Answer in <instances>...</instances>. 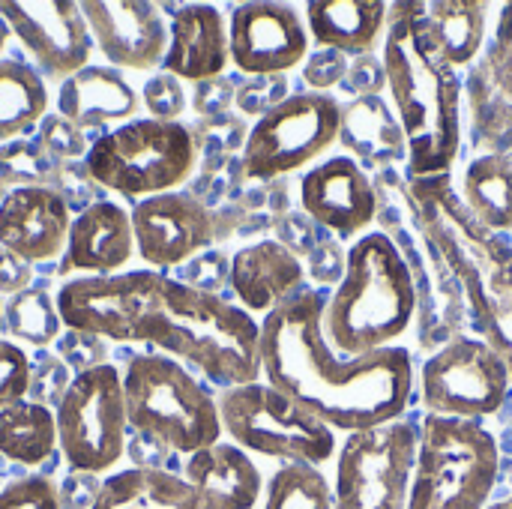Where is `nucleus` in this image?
I'll list each match as a JSON object with an SVG mask.
<instances>
[{
  "label": "nucleus",
  "instance_id": "obj_1",
  "mask_svg": "<svg viewBox=\"0 0 512 509\" xmlns=\"http://www.w3.org/2000/svg\"><path fill=\"white\" fill-rule=\"evenodd\" d=\"M66 330L141 342L228 387L261 378V321L213 291L156 270L69 279L57 291Z\"/></svg>",
  "mask_w": 512,
  "mask_h": 509
},
{
  "label": "nucleus",
  "instance_id": "obj_2",
  "mask_svg": "<svg viewBox=\"0 0 512 509\" xmlns=\"http://www.w3.org/2000/svg\"><path fill=\"white\" fill-rule=\"evenodd\" d=\"M324 297L300 291L261 318V378L312 411L333 432H366L396 423L414 393V360L405 348L339 357L324 336Z\"/></svg>",
  "mask_w": 512,
  "mask_h": 509
},
{
  "label": "nucleus",
  "instance_id": "obj_3",
  "mask_svg": "<svg viewBox=\"0 0 512 509\" xmlns=\"http://www.w3.org/2000/svg\"><path fill=\"white\" fill-rule=\"evenodd\" d=\"M420 6H390L384 33V81L408 144L411 180L450 174L462 150V81L432 51Z\"/></svg>",
  "mask_w": 512,
  "mask_h": 509
},
{
  "label": "nucleus",
  "instance_id": "obj_4",
  "mask_svg": "<svg viewBox=\"0 0 512 509\" xmlns=\"http://www.w3.org/2000/svg\"><path fill=\"white\" fill-rule=\"evenodd\" d=\"M411 198L435 255L465 291L480 339L512 375V246L468 213L450 174L411 180Z\"/></svg>",
  "mask_w": 512,
  "mask_h": 509
},
{
  "label": "nucleus",
  "instance_id": "obj_5",
  "mask_svg": "<svg viewBox=\"0 0 512 509\" xmlns=\"http://www.w3.org/2000/svg\"><path fill=\"white\" fill-rule=\"evenodd\" d=\"M414 312L417 282L408 261L387 234L369 231L348 249L321 327L339 357H366L393 348L408 333Z\"/></svg>",
  "mask_w": 512,
  "mask_h": 509
},
{
  "label": "nucleus",
  "instance_id": "obj_6",
  "mask_svg": "<svg viewBox=\"0 0 512 509\" xmlns=\"http://www.w3.org/2000/svg\"><path fill=\"white\" fill-rule=\"evenodd\" d=\"M129 432L147 435L168 453L195 456L222 441L216 396L177 360L138 354L123 372Z\"/></svg>",
  "mask_w": 512,
  "mask_h": 509
},
{
  "label": "nucleus",
  "instance_id": "obj_7",
  "mask_svg": "<svg viewBox=\"0 0 512 509\" xmlns=\"http://www.w3.org/2000/svg\"><path fill=\"white\" fill-rule=\"evenodd\" d=\"M498 471V441L486 426L426 414L408 509H489Z\"/></svg>",
  "mask_w": 512,
  "mask_h": 509
},
{
  "label": "nucleus",
  "instance_id": "obj_8",
  "mask_svg": "<svg viewBox=\"0 0 512 509\" xmlns=\"http://www.w3.org/2000/svg\"><path fill=\"white\" fill-rule=\"evenodd\" d=\"M198 162V147L183 123L135 117L99 135L84 156V171L102 189L126 198L180 192Z\"/></svg>",
  "mask_w": 512,
  "mask_h": 509
},
{
  "label": "nucleus",
  "instance_id": "obj_9",
  "mask_svg": "<svg viewBox=\"0 0 512 509\" xmlns=\"http://www.w3.org/2000/svg\"><path fill=\"white\" fill-rule=\"evenodd\" d=\"M216 405L222 432L243 453L312 468L339 453L336 432L267 381L228 387L216 396Z\"/></svg>",
  "mask_w": 512,
  "mask_h": 509
},
{
  "label": "nucleus",
  "instance_id": "obj_10",
  "mask_svg": "<svg viewBox=\"0 0 512 509\" xmlns=\"http://www.w3.org/2000/svg\"><path fill=\"white\" fill-rule=\"evenodd\" d=\"M57 447L78 474H105L126 456L129 417L123 396V372L111 363L72 378L54 408Z\"/></svg>",
  "mask_w": 512,
  "mask_h": 509
},
{
  "label": "nucleus",
  "instance_id": "obj_11",
  "mask_svg": "<svg viewBox=\"0 0 512 509\" xmlns=\"http://www.w3.org/2000/svg\"><path fill=\"white\" fill-rule=\"evenodd\" d=\"M342 120V105L321 90L294 93L270 105L246 135V177L276 180L312 165L342 135Z\"/></svg>",
  "mask_w": 512,
  "mask_h": 509
},
{
  "label": "nucleus",
  "instance_id": "obj_12",
  "mask_svg": "<svg viewBox=\"0 0 512 509\" xmlns=\"http://www.w3.org/2000/svg\"><path fill=\"white\" fill-rule=\"evenodd\" d=\"M420 429L396 420L345 435L336 453L333 509H408Z\"/></svg>",
  "mask_w": 512,
  "mask_h": 509
},
{
  "label": "nucleus",
  "instance_id": "obj_13",
  "mask_svg": "<svg viewBox=\"0 0 512 509\" xmlns=\"http://www.w3.org/2000/svg\"><path fill=\"white\" fill-rule=\"evenodd\" d=\"M510 387V366L483 339H453L420 369V399L438 417L480 423L501 411Z\"/></svg>",
  "mask_w": 512,
  "mask_h": 509
},
{
  "label": "nucleus",
  "instance_id": "obj_14",
  "mask_svg": "<svg viewBox=\"0 0 512 509\" xmlns=\"http://www.w3.org/2000/svg\"><path fill=\"white\" fill-rule=\"evenodd\" d=\"M0 15L27 54L36 60L39 75L51 81H66L78 69L87 66L93 39L75 0H3Z\"/></svg>",
  "mask_w": 512,
  "mask_h": 509
},
{
  "label": "nucleus",
  "instance_id": "obj_15",
  "mask_svg": "<svg viewBox=\"0 0 512 509\" xmlns=\"http://www.w3.org/2000/svg\"><path fill=\"white\" fill-rule=\"evenodd\" d=\"M306 21L288 3H240L228 18L231 63L246 75H279L297 69L309 54Z\"/></svg>",
  "mask_w": 512,
  "mask_h": 509
},
{
  "label": "nucleus",
  "instance_id": "obj_16",
  "mask_svg": "<svg viewBox=\"0 0 512 509\" xmlns=\"http://www.w3.org/2000/svg\"><path fill=\"white\" fill-rule=\"evenodd\" d=\"M129 219L135 252L156 273L192 261L213 240V216L189 192H165L135 201Z\"/></svg>",
  "mask_w": 512,
  "mask_h": 509
},
{
  "label": "nucleus",
  "instance_id": "obj_17",
  "mask_svg": "<svg viewBox=\"0 0 512 509\" xmlns=\"http://www.w3.org/2000/svg\"><path fill=\"white\" fill-rule=\"evenodd\" d=\"M300 204L321 228L342 240H360L378 213L375 186L351 156H330L312 165L300 180Z\"/></svg>",
  "mask_w": 512,
  "mask_h": 509
},
{
  "label": "nucleus",
  "instance_id": "obj_18",
  "mask_svg": "<svg viewBox=\"0 0 512 509\" xmlns=\"http://www.w3.org/2000/svg\"><path fill=\"white\" fill-rule=\"evenodd\" d=\"M93 45L114 69L162 66L168 51V27L150 0H90L81 3Z\"/></svg>",
  "mask_w": 512,
  "mask_h": 509
},
{
  "label": "nucleus",
  "instance_id": "obj_19",
  "mask_svg": "<svg viewBox=\"0 0 512 509\" xmlns=\"http://www.w3.org/2000/svg\"><path fill=\"white\" fill-rule=\"evenodd\" d=\"M69 201L48 186L6 189L0 201V249L27 264L54 261L69 240Z\"/></svg>",
  "mask_w": 512,
  "mask_h": 509
},
{
  "label": "nucleus",
  "instance_id": "obj_20",
  "mask_svg": "<svg viewBox=\"0 0 512 509\" xmlns=\"http://www.w3.org/2000/svg\"><path fill=\"white\" fill-rule=\"evenodd\" d=\"M135 255L132 219L111 201L84 207L69 228L66 249L60 255V276H117Z\"/></svg>",
  "mask_w": 512,
  "mask_h": 509
},
{
  "label": "nucleus",
  "instance_id": "obj_21",
  "mask_svg": "<svg viewBox=\"0 0 512 509\" xmlns=\"http://www.w3.org/2000/svg\"><path fill=\"white\" fill-rule=\"evenodd\" d=\"M231 63L225 15L210 3H186L171 15L162 72L180 81L207 84Z\"/></svg>",
  "mask_w": 512,
  "mask_h": 509
},
{
  "label": "nucleus",
  "instance_id": "obj_22",
  "mask_svg": "<svg viewBox=\"0 0 512 509\" xmlns=\"http://www.w3.org/2000/svg\"><path fill=\"white\" fill-rule=\"evenodd\" d=\"M228 282L237 306L249 315H270L303 291L306 270L300 258L279 240H258L243 246L228 264Z\"/></svg>",
  "mask_w": 512,
  "mask_h": 509
},
{
  "label": "nucleus",
  "instance_id": "obj_23",
  "mask_svg": "<svg viewBox=\"0 0 512 509\" xmlns=\"http://www.w3.org/2000/svg\"><path fill=\"white\" fill-rule=\"evenodd\" d=\"M138 105V93L114 66L87 63L84 69L69 75L57 90V114H63L78 129L129 123L135 120Z\"/></svg>",
  "mask_w": 512,
  "mask_h": 509
},
{
  "label": "nucleus",
  "instance_id": "obj_24",
  "mask_svg": "<svg viewBox=\"0 0 512 509\" xmlns=\"http://www.w3.org/2000/svg\"><path fill=\"white\" fill-rule=\"evenodd\" d=\"M180 474L195 483L219 509H255L264 492L261 471L249 459V453L225 441L189 456Z\"/></svg>",
  "mask_w": 512,
  "mask_h": 509
},
{
  "label": "nucleus",
  "instance_id": "obj_25",
  "mask_svg": "<svg viewBox=\"0 0 512 509\" xmlns=\"http://www.w3.org/2000/svg\"><path fill=\"white\" fill-rule=\"evenodd\" d=\"M90 509H219L195 483L174 471L129 468L102 480Z\"/></svg>",
  "mask_w": 512,
  "mask_h": 509
},
{
  "label": "nucleus",
  "instance_id": "obj_26",
  "mask_svg": "<svg viewBox=\"0 0 512 509\" xmlns=\"http://www.w3.org/2000/svg\"><path fill=\"white\" fill-rule=\"evenodd\" d=\"M390 6L381 0H312L306 3L309 36L330 51L366 54L387 33Z\"/></svg>",
  "mask_w": 512,
  "mask_h": 509
},
{
  "label": "nucleus",
  "instance_id": "obj_27",
  "mask_svg": "<svg viewBox=\"0 0 512 509\" xmlns=\"http://www.w3.org/2000/svg\"><path fill=\"white\" fill-rule=\"evenodd\" d=\"M420 24L432 51L450 66H468L486 39L489 3L480 0H441L420 6Z\"/></svg>",
  "mask_w": 512,
  "mask_h": 509
},
{
  "label": "nucleus",
  "instance_id": "obj_28",
  "mask_svg": "<svg viewBox=\"0 0 512 509\" xmlns=\"http://www.w3.org/2000/svg\"><path fill=\"white\" fill-rule=\"evenodd\" d=\"M468 213L492 234L512 231V162L504 156H477L462 177L459 189Z\"/></svg>",
  "mask_w": 512,
  "mask_h": 509
},
{
  "label": "nucleus",
  "instance_id": "obj_29",
  "mask_svg": "<svg viewBox=\"0 0 512 509\" xmlns=\"http://www.w3.org/2000/svg\"><path fill=\"white\" fill-rule=\"evenodd\" d=\"M48 114V87L39 69L0 60V147L18 141Z\"/></svg>",
  "mask_w": 512,
  "mask_h": 509
},
{
  "label": "nucleus",
  "instance_id": "obj_30",
  "mask_svg": "<svg viewBox=\"0 0 512 509\" xmlns=\"http://www.w3.org/2000/svg\"><path fill=\"white\" fill-rule=\"evenodd\" d=\"M57 450V420L54 411L36 402H21L0 411V456L36 468L45 465Z\"/></svg>",
  "mask_w": 512,
  "mask_h": 509
},
{
  "label": "nucleus",
  "instance_id": "obj_31",
  "mask_svg": "<svg viewBox=\"0 0 512 509\" xmlns=\"http://www.w3.org/2000/svg\"><path fill=\"white\" fill-rule=\"evenodd\" d=\"M3 327L33 348H48L63 336L57 300H51L42 288H27L9 297L3 303Z\"/></svg>",
  "mask_w": 512,
  "mask_h": 509
},
{
  "label": "nucleus",
  "instance_id": "obj_32",
  "mask_svg": "<svg viewBox=\"0 0 512 509\" xmlns=\"http://www.w3.org/2000/svg\"><path fill=\"white\" fill-rule=\"evenodd\" d=\"M264 509H333V486L321 468L282 465L264 486Z\"/></svg>",
  "mask_w": 512,
  "mask_h": 509
},
{
  "label": "nucleus",
  "instance_id": "obj_33",
  "mask_svg": "<svg viewBox=\"0 0 512 509\" xmlns=\"http://www.w3.org/2000/svg\"><path fill=\"white\" fill-rule=\"evenodd\" d=\"M48 150L33 141H9L0 147V186L24 189L45 177Z\"/></svg>",
  "mask_w": 512,
  "mask_h": 509
},
{
  "label": "nucleus",
  "instance_id": "obj_34",
  "mask_svg": "<svg viewBox=\"0 0 512 509\" xmlns=\"http://www.w3.org/2000/svg\"><path fill=\"white\" fill-rule=\"evenodd\" d=\"M72 378H69V366L57 354L42 351V357L36 363H30V393H27V402L45 405V408L54 411L60 405L63 393L69 390Z\"/></svg>",
  "mask_w": 512,
  "mask_h": 509
},
{
  "label": "nucleus",
  "instance_id": "obj_35",
  "mask_svg": "<svg viewBox=\"0 0 512 509\" xmlns=\"http://www.w3.org/2000/svg\"><path fill=\"white\" fill-rule=\"evenodd\" d=\"M30 393V357L15 345L0 339V411L27 402Z\"/></svg>",
  "mask_w": 512,
  "mask_h": 509
},
{
  "label": "nucleus",
  "instance_id": "obj_36",
  "mask_svg": "<svg viewBox=\"0 0 512 509\" xmlns=\"http://www.w3.org/2000/svg\"><path fill=\"white\" fill-rule=\"evenodd\" d=\"M108 339L102 336H93V333H81V330H66L57 342H54V354L75 372H87V369H96V366H105V348Z\"/></svg>",
  "mask_w": 512,
  "mask_h": 509
},
{
  "label": "nucleus",
  "instance_id": "obj_37",
  "mask_svg": "<svg viewBox=\"0 0 512 509\" xmlns=\"http://www.w3.org/2000/svg\"><path fill=\"white\" fill-rule=\"evenodd\" d=\"M141 102L144 108L150 111L153 120H168V123H177V117L186 111V93L180 87V78L168 75V72H159L153 75L144 90H141Z\"/></svg>",
  "mask_w": 512,
  "mask_h": 509
},
{
  "label": "nucleus",
  "instance_id": "obj_38",
  "mask_svg": "<svg viewBox=\"0 0 512 509\" xmlns=\"http://www.w3.org/2000/svg\"><path fill=\"white\" fill-rule=\"evenodd\" d=\"M0 509H60V492L48 477H21L0 492Z\"/></svg>",
  "mask_w": 512,
  "mask_h": 509
},
{
  "label": "nucleus",
  "instance_id": "obj_39",
  "mask_svg": "<svg viewBox=\"0 0 512 509\" xmlns=\"http://www.w3.org/2000/svg\"><path fill=\"white\" fill-rule=\"evenodd\" d=\"M39 132H42L39 144H42L48 153H54V156H60V159H72V156H81V153L87 156L81 129L72 126L63 114H45Z\"/></svg>",
  "mask_w": 512,
  "mask_h": 509
},
{
  "label": "nucleus",
  "instance_id": "obj_40",
  "mask_svg": "<svg viewBox=\"0 0 512 509\" xmlns=\"http://www.w3.org/2000/svg\"><path fill=\"white\" fill-rule=\"evenodd\" d=\"M27 288H33V264L0 249V294L15 297Z\"/></svg>",
  "mask_w": 512,
  "mask_h": 509
},
{
  "label": "nucleus",
  "instance_id": "obj_41",
  "mask_svg": "<svg viewBox=\"0 0 512 509\" xmlns=\"http://www.w3.org/2000/svg\"><path fill=\"white\" fill-rule=\"evenodd\" d=\"M99 486L102 483H96L93 474L72 471V477L63 483V489H57L60 492V509H90L93 501H96V495H99Z\"/></svg>",
  "mask_w": 512,
  "mask_h": 509
},
{
  "label": "nucleus",
  "instance_id": "obj_42",
  "mask_svg": "<svg viewBox=\"0 0 512 509\" xmlns=\"http://www.w3.org/2000/svg\"><path fill=\"white\" fill-rule=\"evenodd\" d=\"M126 453L132 456V468H153V471H165L162 468V459L168 456V450L162 444H156L153 438L147 435H138V432H129L126 438Z\"/></svg>",
  "mask_w": 512,
  "mask_h": 509
},
{
  "label": "nucleus",
  "instance_id": "obj_43",
  "mask_svg": "<svg viewBox=\"0 0 512 509\" xmlns=\"http://www.w3.org/2000/svg\"><path fill=\"white\" fill-rule=\"evenodd\" d=\"M489 509H512V498H504L498 504H489Z\"/></svg>",
  "mask_w": 512,
  "mask_h": 509
},
{
  "label": "nucleus",
  "instance_id": "obj_44",
  "mask_svg": "<svg viewBox=\"0 0 512 509\" xmlns=\"http://www.w3.org/2000/svg\"><path fill=\"white\" fill-rule=\"evenodd\" d=\"M0 327H3V300H0Z\"/></svg>",
  "mask_w": 512,
  "mask_h": 509
},
{
  "label": "nucleus",
  "instance_id": "obj_45",
  "mask_svg": "<svg viewBox=\"0 0 512 509\" xmlns=\"http://www.w3.org/2000/svg\"><path fill=\"white\" fill-rule=\"evenodd\" d=\"M3 195H6V189H3V186H0V201H3Z\"/></svg>",
  "mask_w": 512,
  "mask_h": 509
}]
</instances>
